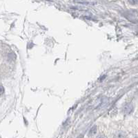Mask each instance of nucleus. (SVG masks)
I'll use <instances>...</instances> for the list:
<instances>
[{
  "label": "nucleus",
  "instance_id": "1",
  "mask_svg": "<svg viewBox=\"0 0 138 138\" xmlns=\"http://www.w3.org/2000/svg\"><path fill=\"white\" fill-rule=\"evenodd\" d=\"M133 110V106L131 104H126L123 107V112L125 114H130Z\"/></svg>",
  "mask_w": 138,
  "mask_h": 138
},
{
  "label": "nucleus",
  "instance_id": "2",
  "mask_svg": "<svg viewBox=\"0 0 138 138\" xmlns=\"http://www.w3.org/2000/svg\"><path fill=\"white\" fill-rule=\"evenodd\" d=\"M97 130H98V128L96 126H94L91 128L90 131V134H95L96 132H97Z\"/></svg>",
  "mask_w": 138,
  "mask_h": 138
},
{
  "label": "nucleus",
  "instance_id": "3",
  "mask_svg": "<svg viewBox=\"0 0 138 138\" xmlns=\"http://www.w3.org/2000/svg\"><path fill=\"white\" fill-rule=\"evenodd\" d=\"M129 3L132 5H135L138 3V0H129Z\"/></svg>",
  "mask_w": 138,
  "mask_h": 138
},
{
  "label": "nucleus",
  "instance_id": "4",
  "mask_svg": "<svg viewBox=\"0 0 138 138\" xmlns=\"http://www.w3.org/2000/svg\"><path fill=\"white\" fill-rule=\"evenodd\" d=\"M3 89H4V88H3V86L1 85V95H2V93H3V90H4Z\"/></svg>",
  "mask_w": 138,
  "mask_h": 138
}]
</instances>
